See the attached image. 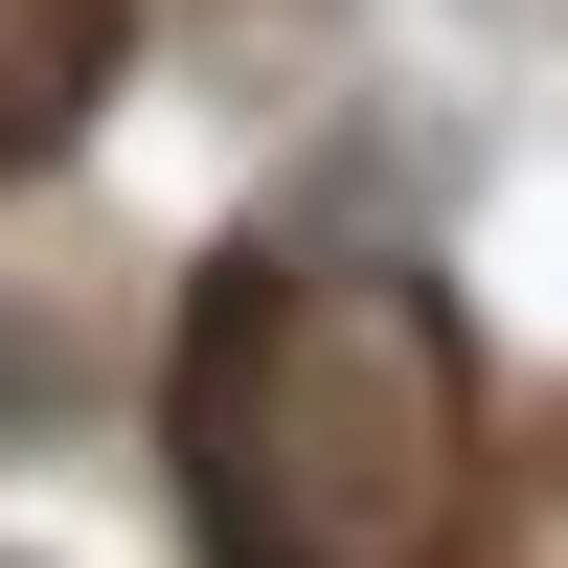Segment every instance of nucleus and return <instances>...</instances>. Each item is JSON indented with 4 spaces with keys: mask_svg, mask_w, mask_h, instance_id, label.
<instances>
[{
    "mask_svg": "<svg viewBox=\"0 0 568 568\" xmlns=\"http://www.w3.org/2000/svg\"><path fill=\"white\" fill-rule=\"evenodd\" d=\"M114 45H136V0H23V45H0V182H45V160L91 136Z\"/></svg>",
    "mask_w": 568,
    "mask_h": 568,
    "instance_id": "2",
    "label": "nucleus"
},
{
    "mask_svg": "<svg viewBox=\"0 0 568 568\" xmlns=\"http://www.w3.org/2000/svg\"><path fill=\"white\" fill-rule=\"evenodd\" d=\"M160 455L205 568H455L478 524V342L409 251H227L182 296Z\"/></svg>",
    "mask_w": 568,
    "mask_h": 568,
    "instance_id": "1",
    "label": "nucleus"
},
{
    "mask_svg": "<svg viewBox=\"0 0 568 568\" xmlns=\"http://www.w3.org/2000/svg\"><path fill=\"white\" fill-rule=\"evenodd\" d=\"M0 568H23V546H0Z\"/></svg>",
    "mask_w": 568,
    "mask_h": 568,
    "instance_id": "3",
    "label": "nucleus"
}]
</instances>
